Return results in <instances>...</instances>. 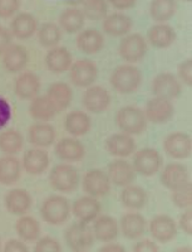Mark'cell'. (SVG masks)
<instances>
[{
	"mask_svg": "<svg viewBox=\"0 0 192 252\" xmlns=\"http://www.w3.org/2000/svg\"><path fill=\"white\" fill-rule=\"evenodd\" d=\"M98 252H127V251L122 245L111 244V242H108V244L104 245L103 247H100Z\"/></svg>",
	"mask_w": 192,
	"mask_h": 252,
	"instance_id": "obj_53",
	"label": "cell"
},
{
	"mask_svg": "<svg viewBox=\"0 0 192 252\" xmlns=\"http://www.w3.org/2000/svg\"><path fill=\"white\" fill-rule=\"evenodd\" d=\"M58 159L67 163H77L86 157V148L83 143L75 138H63L55 146Z\"/></svg>",
	"mask_w": 192,
	"mask_h": 252,
	"instance_id": "obj_18",
	"label": "cell"
},
{
	"mask_svg": "<svg viewBox=\"0 0 192 252\" xmlns=\"http://www.w3.org/2000/svg\"><path fill=\"white\" fill-rule=\"evenodd\" d=\"M49 163L50 160L46 150L42 148H33L24 154L22 168L30 175H40L48 169Z\"/></svg>",
	"mask_w": 192,
	"mask_h": 252,
	"instance_id": "obj_21",
	"label": "cell"
},
{
	"mask_svg": "<svg viewBox=\"0 0 192 252\" xmlns=\"http://www.w3.org/2000/svg\"><path fill=\"white\" fill-rule=\"evenodd\" d=\"M20 8V0H0V18L8 19L14 17Z\"/></svg>",
	"mask_w": 192,
	"mask_h": 252,
	"instance_id": "obj_45",
	"label": "cell"
},
{
	"mask_svg": "<svg viewBox=\"0 0 192 252\" xmlns=\"http://www.w3.org/2000/svg\"><path fill=\"white\" fill-rule=\"evenodd\" d=\"M133 252H160V250L153 241L142 240L135 245Z\"/></svg>",
	"mask_w": 192,
	"mask_h": 252,
	"instance_id": "obj_51",
	"label": "cell"
},
{
	"mask_svg": "<svg viewBox=\"0 0 192 252\" xmlns=\"http://www.w3.org/2000/svg\"><path fill=\"white\" fill-rule=\"evenodd\" d=\"M120 229L128 240H137L144 235L147 229V220L144 216L137 212H128L120 218Z\"/></svg>",
	"mask_w": 192,
	"mask_h": 252,
	"instance_id": "obj_29",
	"label": "cell"
},
{
	"mask_svg": "<svg viewBox=\"0 0 192 252\" xmlns=\"http://www.w3.org/2000/svg\"><path fill=\"white\" fill-rule=\"evenodd\" d=\"M144 115H146L147 121H151L153 124H165L173 118L175 106L172 101L153 97L147 102Z\"/></svg>",
	"mask_w": 192,
	"mask_h": 252,
	"instance_id": "obj_14",
	"label": "cell"
},
{
	"mask_svg": "<svg viewBox=\"0 0 192 252\" xmlns=\"http://www.w3.org/2000/svg\"><path fill=\"white\" fill-rule=\"evenodd\" d=\"M182 1H185V3H191V0H182Z\"/></svg>",
	"mask_w": 192,
	"mask_h": 252,
	"instance_id": "obj_56",
	"label": "cell"
},
{
	"mask_svg": "<svg viewBox=\"0 0 192 252\" xmlns=\"http://www.w3.org/2000/svg\"><path fill=\"white\" fill-rule=\"evenodd\" d=\"M147 119L144 111L137 106H124L116 115V124L123 134L138 135L146 131Z\"/></svg>",
	"mask_w": 192,
	"mask_h": 252,
	"instance_id": "obj_2",
	"label": "cell"
},
{
	"mask_svg": "<svg viewBox=\"0 0 192 252\" xmlns=\"http://www.w3.org/2000/svg\"><path fill=\"white\" fill-rule=\"evenodd\" d=\"M10 33L19 40L30 39L38 31V20L30 13H19L10 23Z\"/></svg>",
	"mask_w": 192,
	"mask_h": 252,
	"instance_id": "obj_19",
	"label": "cell"
},
{
	"mask_svg": "<svg viewBox=\"0 0 192 252\" xmlns=\"http://www.w3.org/2000/svg\"><path fill=\"white\" fill-rule=\"evenodd\" d=\"M84 109L93 114H100L106 111L111 105V94L102 86H89L82 97Z\"/></svg>",
	"mask_w": 192,
	"mask_h": 252,
	"instance_id": "obj_13",
	"label": "cell"
},
{
	"mask_svg": "<svg viewBox=\"0 0 192 252\" xmlns=\"http://www.w3.org/2000/svg\"><path fill=\"white\" fill-rule=\"evenodd\" d=\"M137 173L133 169L132 164L126 159H116L108 165V178L111 183L118 187H126L136 181Z\"/></svg>",
	"mask_w": 192,
	"mask_h": 252,
	"instance_id": "obj_17",
	"label": "cell"
},
{
	"mask_svg": "<svg viewBox=\"0 0 192 252\" xmlns=\"http://www.w3.org/2000/svg\"><path fill=\"white\" fill-rule=\"evenodd\" d=\"M80 10L86 19L102 20L107 17V13H108V1L107 0H83Z\"/></svg>",
	"mask_w": 192,
	"mask_h": 252,
	"instance_id": "obj_42",
	"label": "cell"
},
{
	"mask_svg": "<svg viewBox=\"0 0 192 252\" xmlns=\"http://www.w3.org/2000/svg\"><path fill=\"white\" fill-rule=\"evenodd\" d=\"M15 232L24 242H34L40 238V223L32 216L23 215L15 222Z\"/></svg>",
	"mask_w": 192,
	"mask_h": 252,
	"instance_id": "obj_36",
	"label": "cell"
},
{
	"mask_svg": "<svg viewBox=\"0 0 192 252\" xmlns=\"http://www.w3.org/2000/svg\"><path fill=\"white\" fill-rule=\"evenodd\" d=\"M109 82L112 89L120 94H132L140 89L142 83V73L137 67L123 64L113 69Z\"/></svg>",
	"mask_w": 192,
	"mask_h": 252,
	"instance_id": "obj_1",
	"label": "cell"
},
{
	"mask_svg": "<svg viewBox=\"0 0 192 252\" xmlns=\"http://www.w3.org/2000/svg\"><path fill=\"white\" fill-rule=\"evenodd\" d=\"M102 206L97 198L80 197L73 203L72 212L79 222L91 223L100 215Z\"/></svg>",
	"mask_w": 192,
	"mask_h": 252,
	"instance_id": "obj_23",
	"label": "cell"
},
{
	"mask_svg": "<svg viewBox=\"0 0 192 252\" xmlns=\"http://www.w3.org/2000/svg\"><path fill=\"white\" fill-rule=\"evenodd\" d=\"M0 247H1V240H0Z\"/></svg>",
	"mask_w": 192,
	"mask_h": 252,
	"instance_id": "obj_57",
	"label": "cell"
},
{
	"mask_svg": "<svg viewBox=\"0 0 192 252\" xmlns=\"http://www.w3.org/2000/svg\"><path fill=\"white\" fill-rule=\"evenodd\" d=\"M111 181L107 173L100 169L89 170L83 178L82 188L86 194L93 198L106 197L111 192Z\"/></svg>",
	"mask_w": 192,
	"mask_h": 252,
	"instance_id": "obj_10",
	"label": "cell"
},
{
	"mask_svg": "<svg viewBox=\"0 0 192 252\" xmlns=\"http://www.w3.org/2000/svg\"><path fill=\"white\" fill-rule=\"evenodd\" d=\"M173 252H192L191 246H182V247H178Z\"/></svg>",
	"mask_w": 192,
	"mask_h": 252,
	"instance_id": "obj_54",
	"label": "cell"
},
{
	"mask_svg": "<svg viewBox=\"0 0 192 252\" xmlns=\"http://www.w3.org/2000/svg\"><path fill=\"white\" fill-rule=\"evenodd\" d=\"M164 164L160 153L153 148H144L138 150L133 157V169L144 177H152L160 172Z\"/></svg>",
	"mask_w": 192,
	"mask_h": 252,
	"instance_id": "obj_7",
	"label": "cell"
},
{
	"mask_svg": "<svg viewBox=\"0 0 192 252\" xmlns=\"http://www.w3.org/2000/svg\"><path fill=\"white\" fill-rule=\"evenodd\" d=\"M28 139L35 148L44 149V148H49L54 144L55 139H57V131H55L54 126L50 124L39 121L29 127Z\"/></svg>",
	"mask_w": 192,
	"mask_h": 252,
	"instance_id": "obj_20",
	"label": "cell"
},
{
	"mask_svg": "<svg viewBox=\"0 0 192 252\" xmlns=\"http://www.w3.org/2000/svg\"><path fill=\"white\" fill-rule=\"evenodd\" d=\"M12 119V107L10 103L0 96V130L4 129Z\"/></svg>",
	"mask_w": 192,
	"mask_h": 252,
	"instance_id": "obj_47",
	"label": "cell"
},
{
	"mask_svg": "<svg viewBox=\"0 0 192 252\" xmlns=\"http://www.w3.org/2000/svg\"><path fill=\"white\" fill-rule=\"evenodd\" d=\"M172 202L182 209H190L192 204V187L191 182L172 192Z\"/></svg>",
	"mask_w": 192,
	"mask_h": 252,
	"instance_id": "obj_43",
	"label": "cell"
},
{
	"mask_svg": "<svg viewBox=\"0 0 192 252\" xmlns=\"http://www.w3.org/2000/svg\"><path fill=\"white\" fill-rule=\"evenodd\" d=\"M103 31L109 37H124L131 32L133 20L123 13H112L103 19Z\"/></svg>",
	"mask_w": 192,
	"mask_h": 252,
	"instance_id": "obj_26",
	"label": "cell"
},
{
	"mask_svg": "<svg viewBox=\"0 0 192 252\" xmlns=\"http://www.w3.org/2000/svg\"><path fill=\"white\" fill-rule=\"evenodd\" d=\"M136 148H137V144H136L135 139L131 135L123 134V132L111 135L106 140L107 152L113 157L120 158V159L132 155L136 152Z\"/></svg>",
	"mask_w": 192,
	"mask_h": 252,
	"instance_id": "obj_24",
	"label": "cell"
},
{
	"mask_svg": "<svg viewBox=\"0 0 192 252\" xmlns=\"http://www.w3.org/2000/svg\"><path fill=\"white\" fill-rule=\"evenodd\" d=\"M38 40H39L40 46L44 48H54L59 44L62 40V29L59 26L48 22L44 23L38 28Z\"/></svg>",
	"mask_w": 192,
	"mask_h": 252,
	"instance_id": "obj_40",
	"label": "cell"
},
{
	"mask_svg": "<svg viewBox=\"0 0 192 252\" xmlns=\"http://www.w3.org/2000/svg\"><path fill=\"white\" fill-rule=\"evenodd\" d=\"M73 252H88V251H86V250H80V251H73Z\"/></svg>",
	"mask_w": 192,
	"mask_h": 252,
	"instance_id": "obj_55",
	"label": "cell"
},
{
	"mask_svg": "<svg viewBox=\"0 0 192 252\" xmlns=\"http://www.w3.org/2000/svg\"><path fill=\"white\" fill-rule=\"evenodd\" d=\"M161 183L171 192L191 182L190 173L185 165L180 163H169L164 168L160 177Z\"/></svg>",
	"mask_w": 192,
	"mask_h": 252,
	"instance_id": "obj_15",
	"label": "cell"
},
{
	"mask_svg": "<svg viewBox=\"0 0 192 252\" xmlns=\"http://www.w3.org/2000/svg\"><path fill=\"white\" fill-rule=\"evenodd\" d=\"M64 127H66V131L74 138L83 136L92 127V119L84 111L75 110V111L69 112L66 116Z\"/></svg>",
	"mask_w": 192,
	"mask_h": 252,
	"instance_id": "obj_33",
	"label": "cell"
},
{
	"mask_svg": "<svg viewBox=\"0 0 192 252\" xmlns=\"http://www.w3.org/2000/svg\"><path fill=\"white\" fill-rule=\"evenodd\" d=\"M178 77L186 87L192 86V58L189 57L178 66Z\"/></svg>",
	"mask_w": 192,
	"mask_h": 252,
	"instance_id": "obj_46",
	"label": "cell"
},
{
	"mask_svg": "<svg viewBox=\"0 0 192 252\" xmlns=\"http://www.w3.org/2000/svg\"><path fill=\"white\" fill-rule=\"evenodd\" d=\"M178 224H180V228L182 229V231H184V232L189 236V237H191V235H192V211H191V208L186 209V212L181 215Z\"/></svg>",
	"mask_w": 192,
	"mask_h": 252,
	"instance_id": "obj_49",
	"label": "cell"
},
{
	"mask_svg": "<svg viewBox=\"0 0 192 252\" xmlns=\"http://www.w3.org/2000/svg\"><path fill=\"white\" fill-rule=\"evenodd\" d=\"M151 90H152L155 97L172 101L180 97L181 92H182V86H181L180 80L173 73L164 72V73H160L153 78Z\"/></svg>",
	"mask_w": 192,
	"mask_h": 252,
	"instance_id": "obj_9",
	"label": "cell"
},
{
	"mask_svg": "<svg viewBox=\"0 0 192 252\" xmlns=\"http://www.w3.org/2000/svg\"><path fill=\"white\" fill-rule=\"evenodd\" d=\"M177 12L176 0H152L149 4V15L157 23H165Z\"/></svg>",
	"mask_w": 192,
	"mask_h": 252,
	"instance_id": "obj_38",
	"label": "cell"
},
{
	"mask_svg": "<svg viewBox=\"0 0 192 252\" xmlns=\"http://www.w3.org/2000/svg\"><path fill=\"white\" fill-rule=\"evenodd\" d=\"M84 20H86V18H84L80 9L68 8L63 10L59 17L60 29H63L69 34H74L83 28Z\"/></svg>",
	"mask_w": 192,
	"mask_h": 252,
	"instance_id": "obj_39",
	"label": "cell"
},
{
	"mask_svg": "<svg viewBox=\"0 0 192 252\" xmlns=\"http://www.w3.org/2000/svg\"><path fill=\"white\" fill-rule=\"evenodd\" d=\"M33 206V198L25 189L14 188L5 195V208L12 215L23 216L30 211Z\"/></svg>",
	"mask_w": 192,
	"mask_h": 252,
	"instance_id": "obj_22",
	"label": "cell"
},
{
	"mask_svg": "<svg viewBox=\"0 0 192 252\" xmlns=\"http://www.w3.org/2000/svg\"><path fill=\"white\" fill-rule=\"evenodd\" d=\"M34 252H63L62 245L59 241L50 236H44L37 241L34 247Z\"/></svg>",
	"mask_w": 192,
	"mask_h": 252,
	"instance_id": "obj_44",
	"label": "cell"
},
{
	"mask_svg": "<svg viewBox=\"0 0 192 252\" xmlns=\"http://www.w3.org/2000/svg\"><path fill=\"white\" fill-rule=\"evenodd\" d=\"M149 232L156 241L167 244L177 236V224L169 216L157 215L149 222Z\"/></svg>",
	"mask_w": 192,
	"mask_h": 252,
	"instance_id": "obj_12",
	"label": "cell"
},
{
	"mask_svg": "<svg viewBox=\"0 0 192 252\" xmlns=\"http://www.w3.org/2000/svg\"><path fill=\"white\" fill-rule=\"evenodd\" d=\"M29 61L28 51L20 44H12L3 53V66L10 73L22 72Z\"/></svg>",
	"mask_w": 192,
	"mask_h": 252,
	"instance_id": "obj_28",
	"label": "cell"
},
{
	"mask_svg": "<svg viewBox=\"0 0 192 252\" xmlns=\"http://www.w3.org/2000/svg\"><path fill=\"white\" fill-rule=\"evenodd\" d=\"M107 1L109 5H112L117 10H127V9L133 8L138 0H107Z\"/></svg>",
	"mask_w": 192,
	"mask_h": 252,
	"instance_id": "obj_52",
	"label": "cell"
},
{
	"mask_svg": "<svg viewBox=\"0 0 192 252\" xmlns=\"http://www.w3.org/2000/svg\"><path fill=\"white\" fill-rule=\"evenodd\" d=\"M24 138L18 130L10 129L0 134V150L5 155H15L23 149Z\"/></svg>",
	"mask_w": 192,
	"mask_h": 252,
	"instance_id": "obj_41",
	"label": "cell"
},
{
	"mask_svg": "<svg viewBox=\"0 0 192 252\" xmlns=\"http://www.w3.org/2000/svg\"><path fill=\"white\" fill-rule=\"evenodd\" d=\"M22 163L14 155H5L0 158V184L13 186L19 181L22 175Z\"/></svg>",
	"mask_w": 192,
	"mask_h": 252,
	"instance_id": "obj_34",
	"label": "cell"
},
{
	"mask_svg": "<svg viewBox=\"0 0 192 252\" xmlns=\"http://www.w3.org/2000/svg\"><path fill=\"white\" fill-rule=\"evenodd\" d=\"M47 96L57 107L58 112L64 111L71 106L73 100V91L69 85L66 82H55L49 86L47 91Z\"/></svg>",
	"mask_w": 192,
	"mask_h": 252,
	"instance_id": "obj_35",
	"label": "cell"
},
{
	"mask_svg": "<svg viewBox=\"0 0 192 252\" xmlns=\"http://www.w3.org/2000/svg\"><path fill=\"white\" fill-rule=\"evenodd\" d=\"M73 63L72 53L66 47H54L46 56V66L53 73H64L69 71Z\"/></svg>",
	"mask_w": 192,
	"mask_h": 252,
	"instance_id": "obj_27",
	"label": "cell"
},
{
	"mask_svg": "<svg viewBox=\"0 0 192 252\" xmlns=\"http://www.w3.org/2000/svg\"><path fill=\"white\" fill-rule=\"evenodd\" d=\"M98 78V67L95 61L83 58L78 60L69 68V80L78 89L92 86Z\"/></svg>",
	"mask_w": 192,
	"mask_h": 252,
	"instance_id": "obj_5",
	"label": "cell"
},
{
	"mask_svg": "<svg viewBox=\"0 0 192 252\" xmlns=\"http://www.w3.org/2000/svg\"><path fill=\"white\" fill-rule=\"evenodd\" d=\"M40 87L42 83L34 72H22L14 81V92L20 100L32 101L39 96Z\"/></svg>",
	"mask_w": 192,
	"mask_h": 252,
	"instance_id": "obj_16",
	"label": "cell"
},
{
	"mask_svg": "<svg viewBox=\"0 0 192 252\" xmlns=\"http://www.w3.org/2000/svg\"><path fill=\"white\" fill-rule=\"evenodd\" d=\"M50 186L62 193H72L79 184V174L74 166L69 164H58L49 174Z\"/></svg>",
	"mask_w": 192,
	"mask_h": 252,
	"instance_id": "obj_4",
	"label": "cell"
},
{
	"mask_svg": "<svg viewBox=\"0 0 192 252\" xmlns=\"http://www.w3.org/2000/svg\"><path fill=\"white\" fill-rule=\"evenodd\" d=\"M13 44V35L8 28L0 26V55Z\"/></svg>",
	"mask_w": 192,
	"mask_h": 252,
	"instance_id": "obj_48",
	"label": "cell"
},
{
	"mask_svg": "<svg viewBox=\"0 0 192 252\" xmlns=\"http://www.w3.org/2000/svg\"><path fill=\"white\" fill-rule=\"evenodd\" d=\"M64 238L69 249L73 251L89 249L95 242L92 227H89L88 223L84 222L71 224L64 233Z\"/></svg>",
	"mask_w": 192,
	"mask_h": 252,
	"instance_id": "obj_8",
	"label": "cell"
},
{
	"mask_svg": "<svg viewBox=\"0 0 192 252\" xmlns=\"http://www.w3.org/2000/svg\"><path fill=\"white\" fill-rule=\"evenodd\" d=\"M120 203L123 204L124 208L131 209V211H138V209L144 208V206L148 202V195L142 187L129 184L123 187L120 192Z\"/></svg>",
	"mask_w": 192,
	"mask_h": 252,
	"instance_id": "obj_32",
	"label": "cell"
},
{
	"mask_svg": "<svg viewBox=\"0 0 192 252\" xmlns=\"http://www.w3.org/2000/svg\"><path fill=\"white\" fill-rule=\"evenodd\" d=\"M57 107L53 105V102L48 98V96H37L33 98L29 106V114L33 119L38 121L47 123L49 120H53L57 115Z\"/></svg>",
	"mask_w": 192,
	"mask_h": 252,
	"instance_id": "obj_37",
	"label": "cell"
},
{
	"mask_svg": "<svg viewBox=\"0 0 192 252\" xmlns=\"http://www.w3.org/2000/svg\"><path fill=\"white\" fill-rule=\"evenodd\" d=\"M77 47L86 55H95L104 47V37L98 29H84L77 35Z\"/></svg>",
	"mask_w": 192,
	"mask_h": 252,
	"instance_id": "obj_30",
	"label": "cell"
},
{
	"mask_svg": "<svg viewBox=\"0 0 192 252\" xmlns=\"http://www.w3.org/2000/svg\"><path fill=\"white\" fill-rule=\"evenodd\" d=\"M71 206L69 202L62 195H50L42 203L40 216L44 222L53 226H60L69 218Z\"/></svg>",
	"mask_w": 192,
	"mask_h": 252,
	"instance_id": "obj_3",
	"label": "cell"
},
{
	"mask_svg": "<svg viewBox=\"0 0 192 252\" xmlns=\"http://www.w3.org/2000/svg\"><path fill=\"white\" fill-rule=\"evenodd\" d=\"M80 1H83V0H80Z\"/></svg>",
	"mask_w": 192,
	"mask_h": 252,
	"instance_id": "obj_58",
	"label": "cell"
},
{
	"mask_svg": "<svg viewBox=\"0 0 192 252\" xmlns=\"http://www.w3.org/2000/svg\"><path fill=\"white\" fill-rule=\"evenodd\" d=\"M3 252H29V249L24 241L12 238L4 245Z\"/></svg>",
	"mask_w": 192,
	"mask_h": 252,
	"instance_id": "obj_50",
	"label": "cell"
},
{
	"mask_svg": "<svg viewBox=\"0 0 192 252\" xmlns=\"http://www.w3.org/2000/svg\"><path fill=\"white\" fill-rule=\"evenodd\" d=\"M164 149L168 157L173 159H187L191 157V136L185 132H172L164 140Z\"/></svg>",
	"mask_w": 192,
	"mask_h": 252,
	"instance_id": "obj_11",
	"label": "cell"
},
{
	"mask_svg": "<svg viewBox=\"0 0 192 252\" xmlns=\"http://www.w3.org/2000/svg\"><path fill=\"white\" fill-rule=\"evenodd\" d=\"M147 51H148V43L144 37L138 33L124 35L118 46V53L120 58L128 63L142 61L146 57Z\"/></svg>",
	"mask_w": 192,
	"mask_h": 252,
	"instance_id": "obj_6",
	"label": "cell"
},
{
	"mask_svg": "<svg viewBox=\"0 0 192 252\" xmlns=\"http://www.w3.org/2000/svg\"><path fill=\"white\" fill-rule=\"evenodd\" d=\"M92 231L96 240L100 242H112L118 236L117 220L111 216L99 215L95 220Z\"/></svg>",
	"mask_w": 192,
	"mask_h": 252,
	"instance_id": "obj_31",
	"label": "cell"
},
{
	"mask_svg": "<svg viewBox=\"0 0 192 252\" xmlns=\"http://www.w3.org/2000/svg\"><path fill=\"white\" fill-rule=\"evenodd\" d=\"M148 43L158 49L169 48L177 39L175 29L166 23H157L149 28L147 33Z\"/></svg>",
	"mask_w": 192,
	"mask_h": 252,
	"instance_id": "obj_25",
	"label": "cell"
}]
</instances>
